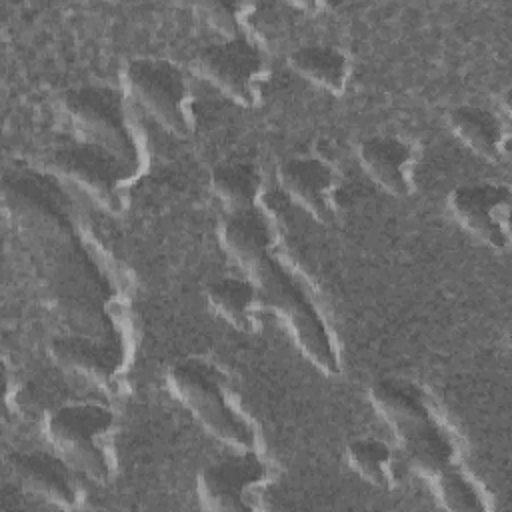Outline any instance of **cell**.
<instances>
[{"mask_svg":"<svg viewBox=\"0 0 512 512\" xmlns=\"http://www.w3.org/2000/svg\"><path fill=\"white\" fill-rule=\"evenodd\" d=\"M290 68L312 84L340 96L350 76L348 56L326 44H306L288 54Z\"/></svg>","mask_w":512,"mask_h":512,"instance_id":"18","label":"cell"},{"mask_svg":"<svg viewBox=\"0 0 512 512\" xmlns=\"http://www.w3.org/2000/svg\"><path fill=\"white\" fill-rule=\"evenodd\" d=\"M196 10L224 38H248L244 32H246V18H248L250 6L230 4V2H204V4H198Z\"/></svg>","mask_w":512,"mask_h":512,"instance_id":"22","label":"cell"},{"mask_svg":"<svg viewBox=\"0 0 512 512\" xmlns=\"http://www.w3.org/2000/svg\"><path fill=\"white\" fill-rule=\"evenodd\" d=\"M210 188L228 214L246 212L256 208L262 176L252 162H220L210 172Z\"/></svg>","mask_w":512,"mask_h":512,"instance_id":"19","label":"cell"},{"mask_svg":"<svg viewBox=\"0 0 512 512\" xmlns=\"http://www.w3.org/2000/svg\"><path fill=\"white\" fill-rule=\"evenodd\" d=\"M44 432L56 452L86 478L106 484L114 476V412L94 402H70L54 408Z\"/></svg>","mask_w":512,"mask_h":512,"instance_id":"5","label":"cell"},{"mask_svg":"<svg viewBox=\"0 0 512 512\" xmlns=\"http://www.w3.org/2000/svg\"><path fill=\"white\" fill-rule=\"evenodd\" d=\"M192 68L234 102L246 108L260 104L268 68L262 50L250 38H224L202 48Z\"/></svg>","mask_w":512,"mask_h":512,"instance_id":"10","label":"cell"},{"mask_svg":"<svg viewBox=\"0 0 512 512\" xmlns=\"http://www.w3.org/2000/svg\"><path fill=\"white\" fill-rule=\"evenodd\" d=\"M52 172L86 192L110 214H122L128 202V180L134 172L110 152L90 144L72 142L50 156Z\"/></svg>","mask_w":512,"mask_h":512,"instance_id":"8","label":"cell"},{"mask_svg":"<svg viewBox=\"0 0 512 512\" xmlns=\"http://www.w3.org/2000/svg\"><path fill=\"white\" fill-rule=\"evenodd\" d=\"M370 402L394 430L408 464L428 482L458 464L452 436L414 384L380 378L370 386Z\"/></svg>","mask_w":512,"mask_h":512,"instance_id":"2","label":"cell"},{"mask_svg":"<svg viewBox=\"0 0 512 512\" xmlns=\"http://www.w3.org/2000/svg\"><path fill=\"white\" fill-rule=\"evenodd\" d=\"M50 358L76 376H82L108 394L120 390L124 370V342L116 338H94L80 334L58 336L48 346Z\"/></svg>","mask_w":512,"mask_h":512,"instance_id":"12","label":"cell"},{"mask_svg":"<svg viewBox=\"0 0 512 512\" xmlns=\"http://www.w3.org/2000/svg\"><path fill=\"white\" fill-rule=\"evenodd\" d=\"M2 202L30 254L46 252L78 238L72 204L52 176L40 172L6 176Z\"/></svg>","mask_w":512,"mask_h":512,"instance_id":"3","label":"cell"},{"mask_svg":"<svg viewBox=\"0 0 512 512\" xmlns=\"http://www.w3.org/2000/svg\"><path fill=\"white\" fill-rule=\"evenodd\" d=\"M358 160L368 176L394 196L406 198L414 192L412 170L416 162V150L412 142L374 134L358 144Z\"/></svg>","mask_w":512,"mask_h":512,"instance_id":"15","label":"cell"},{"mask_svg":"<svg viewBox=\"0 0 512 512\" xmlns=\"http://www.w3.org/2000/svg\"><path fill=\"white\" fill-rule=\"evenodd\" d=\"M210 306L236 330L254 334L260 330L258 302L260 294L248 278H220L206 286Z\"/></svg>","mask_w":512,"mask_h":512,"instance_id":"17","label":"cell"},{"mask_svg":"<svg viewBox=\"0 0 512 512\" xmlns=\"http://www.w3.org/2000/svg\"><path fill=\"white\" fill-rule=\"evenodd\" d=\"M166 384L218 440L234 448H256V430L230 400L218 366L198 356L176 360L166 370Z\"/></svg>","mask_w":512,"mask_h":512,"instance_id":"4","label":"cell"},{"mask_svg":"<svg viewBox=\"0 0 512 512\" xmlns=\"http://www.w3.org/2000/svg\"><path fill=\"white\" fill-rule=\"evenodd\" d=\"M8 466L30 494L58 508H78L82 504V486L76 470L60 454L42 450L10 452Z\"/></svg>","mask_w":512,"mask_h":512,"instance_id":"14","label":"cell"},{"mask_svg":"<svg viewBox=\"0 0 512 512\" xmlns=\"http://www.w3.org/2000/svg\"><path fill=\"white\" fill-rule=\"evenodd\" d=\"M452 132L476 154L490 162H502L508 156V134L500 118L486 108L462 104L448 112Z\"/></svg>","mask_w":512,"mask_h":512,"instance_id":"16","label":"cell"},{"mask_svg":"<svg viewBox=\"0 0 512 512\" xmlns=\"http://www.w3.org/2000/svg\"><path fill=\"white\" fill-rule=\"evenodd\" d=\"M440 504L454 512H480L488 508L480 486L462 470L460 464L444 470L430 480Z\"/></svg>","mask_w":512,"mask_h":512,"instance_id":"21","label":"cell"},{"mask_svg":"<svg viewBox=\"0 0 512 512\" xmlns=\"http://www.w3.org/2000/svg\"><path fill=\"white\" fill-rule=\"evenodd\" d=\"M276 178L286 194L306 208L318 222L338 220V172L318 156H292L278 164Z\"/></svg>","mask_w":512,"mask_h":512,"instance_id":"13","label":"cell"},{"mask_svg":"<svg viewBox=\"0 0 512 512\" xmlns=\"http://www.w3.org/2000/svg\"><path fill=\"white\" fill-rule=\"evenodd\" d=\"M510 204V188L494 182L460 184L448 198L460 226L494 250L510 246Z\"/></svg>","mask_w":512,"mask_h":512,"instance_id":"11","label":"cell"},{"mask_svg":"<svg viewBox=\"0 0 512 512\" xmlns=\"http://www.w3.org/2000/svg\"><path fill=\"white\" fill-rule=\"evenodd\" d=\"M130 96L170 134L188 138L194 132L192 90L186 74L164 58H136L124 68Z\"/></svg>","mask_w":512,"mask_h":512,"instance_id":"7","label":"cell"},{"mask_svg":"<svg viewBox=\"0 0 512 512\" xmlns=\"http://www.w3.org/2000/svg\"><path fill=\"white\" fill-rule=\"evenodd\" d=\"M270 478L266 462L254 448H238L206 464L196 482L200 504L208 510L254 512Z\"/></svg>","mask_w":512,"mask_h":512,"instance_id":"9","label":"cell"},{"mask_svg":"<svg viewBox=\"0 0 512 512\" xmlns=\"http://www.w3.org/2000/svg\"><path fill=\"white\" fill-rule=\"evenodd\" d=\"M62 106L84 142L110 152L134 174L138 172L140 144L120 90L100 84L78 86L62 96Z\"/></svg>","mask_w":512,"mask_h":512,"instance_id":"6","label":"cell"},{"mask_svg":"<svg viewBox=\"0 0 512 512\" xmlns=\"http://www.w3.org/2000/svg\"><path fill=\"white\" fill-rule=\"evenodd\" d=\"M346 460L368 484L378 488H394L400 480L398 458L392 448L370 436L354 438L346 446Z\"/></svg>","mask_w":512,"mask_h":512,"instance_id":"20","label":"cell"},{"mask_svg":"<svg viewBox=\"0 0 512 512\" xmlns=\"http://www.w3.org/2000/svg\"><path fill=\"white\" fill-rule=\"evenodd\" d=\"M274 240V230L258 208L226 214L220 222V242L246 270L260 302L284 318L302 354L320 372L334 376L340 372L338 344L302 282L280 258Z\"/></svg>","mask_w":512,"mask_h":512,"instance_id":"1","label":"cell"}]
</instances>
